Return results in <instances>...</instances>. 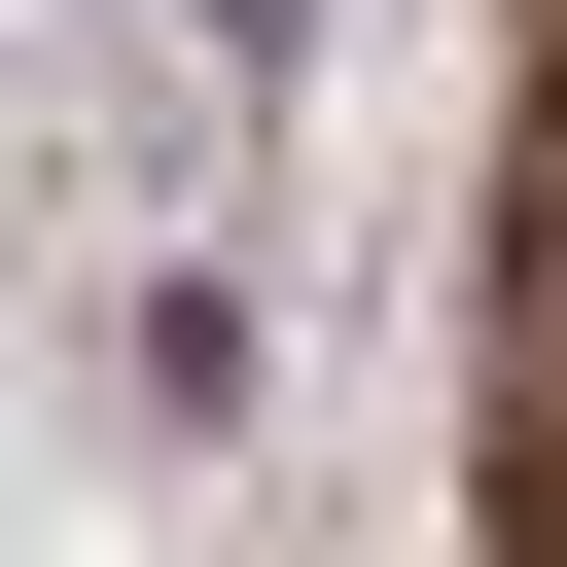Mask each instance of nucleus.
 <instances>
[{"instance_id": "nucleus-1", "label": "nucleus", "mask_w": 567, "mask_h": 567, "mask_svg": "<svg viewBox=\"0 0 567 567\" xmlns=\"http://www.w3.org/2000/svg\"><path fill=\"white\" fill-rule=\"evenodd\" d=\"M461 496H496V567H567V0L496 35V248H461Z\"/></svg>"}]
</instances>
